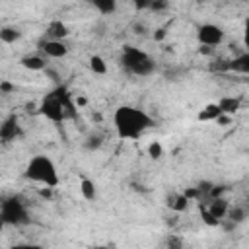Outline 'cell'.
<instances>
[{
  "label": "cell",
  "mask_w": 249,
  "mask_h": 249,
  "mask_svg": "<svg viewBox=\"0 0 249 249\" xmlns=\"http://www.w3.org/2000/svg\"><path fill=\"white\" fill-rule=\"evenodd\" d=\"M200 216H202V222H204L206 226H218V224H220V220L214 218V216L208 212V208H204V206H200Z\"/></svg>",
  "instance_id": "23"
},
{
  "label": "cell",
  "mask_w": 249,
  "mask_h": 249,
  "mask_svg": "<svg viewBox=\"0 0 249 249\" xmlns=\"http://www.w3.org/2000/svg\"><path fill=\"white\" fill-rule=\"evenodd\" d=\"M68 33H70V31H68L66 23H62V21L54 19V21H51V23H49L45 37H47V39H56V41H62L64 37H68Z\"/></svg>",
  "instance_id": "10"
},
{
  "label": "cell",
  "mask_w": 249,
  "mask_h": 249,
  "mask_svg": "<svg viewBox=\"0 0 249 249\" xmlns=\"http://www.w3.org/2000/svg\"><path fill=\"white\" fill-rule=\"evenodd\" d=\"M196 37H198L200 45L216 47V45H220V43L224 41V31H222L218 25H214V23H204V25L198 27Z\"/></svg>",
  "instance_id": "6"
},
{
  "label": "cell",
  "mask_w": 249,
  "mask_h": 249,
  "mask_svg": "<svg viewBox=\"0 0 249 249\" xmlns=\"http://www.w3.org/2000/svg\"><path fill=\"white\" fill-rule=\"evenodd\" d=\"M148 156H150L152 160H160V158L163 156V148H161V144H160V142H152V144L148 146Z\"/></svg>",
  "instance_id": "22"
},
{
  "label": "cell",
  "mask_w": 249,
  "mask_h": 249,
  "mask_svg": "<svg viewBox=\"0 0 249 249\" xmlns=\"http://www.w3.org/2000/svg\"><path fill=\"white\" fill-rule=\"evenodd\" d=\"M89 68H91L93 74H105V72H107V62H105L101 56L93 54V56L89 58Z\"/></svg>",
  "instance_id": "20"
},
{
  "label": "cell",
  "mask_w": 249,
  "mask_h": 249,
  "mask_svg": "<svg viewBox=\"0 0 249 249\" xmlns=\"http://www.w3.org/2000/svg\"><path fill=\"white\" fill-rule=\"evenodd\" d=\"M51 189H53V187H47V189H41V191H39V195H41V196H45V198H51Z\"/></svg>",
  "instance_id": "30"
},
{
  "label": "cell",
  "mask_w": 249,
  "mask_h": 249,
  "mask_svg": "<svg viewBox=\"0 0 249 249\" xmlns=\"http://www.w3.org/2000/svg\"><path fill=\"white\" fill-rule=\"evenodd\" d=\"M187 204H189V198L185 195H169L167 196V206L175 212H183L187 208Z\"/></svg>",
  "instance_id": "17"
},
{
  "label": "cell",
  "mask_w": 249,
  "mask_h": 249,
  "mask_svg": "<svg viewBox=\"0 0 249 249\" xmlns=\"http://www.w3.org/2000/svg\"><path fill=\"white\" fill-rule=\"evenodd\" d=\"M0 218L8 226H23L29 222L27 218V208L19 196H10L2 200L0 204Z\"/></svg>",
  "instance_id": "5"
},
{
  "label": "cell",
  "mask_w": 249,
  "mask_h": 249,
  "mask_svg": "<svg viewBox=\"0 0 249 249\" xmlns=\"http://www.w3.org/2000/svg\"><path fill=\"white\" fill-rule=\"evenodd\" d=\"M228 208H230V206H228V200L222 198V196L210 198V202H208V212H210L214 218H218V220H222V218L226 216Z\"/></svg>",
  "instance_id": "11"
},
{
  "label": "cell",
  "mask_w": 249,
  "mask_h": 249,
  "mask_svg": "<svg viewBox=\"0 0 249 249\" xmlns=\"http://www.w3.org/2000/svg\"><path fill=\"white\" fill-rule=\"evenodd\" d=\"M23 177L29 179V181H35V183H43L47 187H56L58 185V173H56V167L53 163L51 158L47 156H35L29 160L25 171H23Z\"/></svg>",
  "instance_id": "3"
},
{
  "label": "cell",
  "mask_w": 249,
  "mask_h": 249,
  "mask_svg": "<svg viewBox=\"0 0 249 249\" xmlns=\"http://www.w3.org/2000/svg\"><path fill=\"white\" fill-rule=\"evenodd\" d=\"M183 195H185L189 200H191V198H200V193H198V189H196V187H193V189H187Z\"/></svg>",
  "instance_id": "25"
},
{
  "label": "cell",
  "mask_w": 249,
  "mask_h": 249,
  "mask_svg": "<svg viewBox=\"0 0 249 249\" xmlns=\"http://www.w3.org/2000/svg\"><path fill=\"white\" fill-rule=\"evenodd\" d=\"M101 144H103L101 136H97V134H91V136H88V138H86V142H84V148H86V150H97Z\"/></svg>",
  "instance_id": "21"
},
{
  "label": "cell",
  "mask_w": 249,
  "mask_h": 249,
  "mask_svg": "<svg viewBox=\"0 0 249 249\" xmlns=\"http://www.w3.org/2000/svg\"><path fill=\"white\" fill-rule=\"evenodd\" d=\"M228 66H230V70H233V72L247 74V72H249V54H247V53H243V54L235 56L233 60H230V62H228Z\"/></svg>",
  "instance_id": "12"
},
{
  "label": "cell",
  "mask_w": 249,
  "mask_h": 249,
  "mask_svg": "<svg viewBox=\"0 0 249 249\" xmlns=\"http://www.w3.org/2000/svg\"><path fill=\"white\" fill-rule=\"evenodd\" d=\"M37 47H39V51L43 53V54H47V56H51V58H62V56H66V53H68V47L62 43V41H56V39H41L39 43H37Z\"/></svg>",
  "instance_id": "7"
},
{
  "label": "cell",
  "mask_w": 249,
  "mask_h": 249,
  "mask_svg": "<svg viewBox=\"0 0 249 249\" xmlns=\"http://www.w3.org/2000/svg\"><path fill=\"white\" fill-rule=\"evenodd\" d=\"M19 64L27 70H35V72H43L47 68V60L39 54H25L19 58Z\"/></svg>",
  "instance_id": "9"
},
{
  "label": "cell",
  "mask_w": 249,
  "mask_h": 249,
  "mask_svg": "<svg viewBox=\"0 0 249 249\" xmlns=\"http://www.w3.org/2000/svg\"><path fill=\"white\" fill-rule=\"evenodd\" d=\"M243 2H245V0H243Z\"/></svg>",
  "instance_id": "36"
},
{
  "label": "cell",
  "mask_w": 249,
  "mask_h": 249,
  "mask_svg": "<svg viewBox=\"0 0 249 249\" xmlns=\"http://www.w3.org/2000/svg\"><path fill=\"white\" fill-rule=\"evenodd\" d=\"M226 216H228V220H231L233 224H241V222L247 218V212H245L243 206H233V208H228Z\"/></svg>",
  "instance_id": "19"
},
{
  "label": "cell",
  "mask_w": 249,
  "mask_h": 249,
  "mask_svg": "<svg viewBox=\"0 0 249 249\" xmlns=\"http://www.w3.org/2000/svg\"><path fill=\"white\" fill-rule=\"evenodd\" d=\"M19 37H21V31L18 27H14V25L0 27V41L2 43H16Z\"/></svg>",
  "instance_id": "15"
},
{
  "label": "cell",
  "mask_w": 249,
  "mask_h": 249,
  "mask_svg": "<svg viewBox=\"0 0 249 249\" xmlns=\"http://www.w3.org/2000/svg\"><path fill=\"white\" fill-rule=\"evenodd\" d=\"M19 136V124H18V117L10 115L2 124H0V142L8 144L12 140H16Z\"/></svg>",
  "instance_id": "8"
},
{
  "label": "cell",
  "mask_w": 249,
  "mask_h": 249,
  "mask_svg": "<svg viewBox=\"0 0 249 249\" xmlns=\"http://www.w3.org/2000/svg\"><path fill=\"white\" fill-rule=\"evenodd\" d=\"M43 72H45V74H47V76H49V78H51V80H53V82H56V80H58V74H56V72H54V70H51V68H49V66H47V68H45V70H43Z\"/></svg>",
  "instance_id": "28"
},
{
  "label": "cell",
  "mask_w": 249,
  "mask_h": 249,
  "mask_svg": "<svg viewBox=\"0 0 249 249\" xmlns=\"http://www.w3.org/2000/svg\"><path fill=\"white\" fill-rule=\"evenodd\" d=\"M196 2H200V0H196Z\"/></svg>",
  "instance_id": "35"
},
{
  "label": "cell",
  "mask_w": 249,
  "mask_h": 249,
  "mask_svg": "<svg viewBox=\"0 0 249 249\" xmlns=\"http://www.w3.org/2000/svg\"><path fill=\"white\" fill-rule=\"evenodd\" d=\"M121 62L134 76H150L156 68L154 60L144 51H140L136 47H124L123 54H121Z\"/></svg>",
  "instance_id": "4"
},
{
  "label": "cell",
  "mask_w": 249,
  "mask_h": 249,
  "mask_svg": "<svg viewBox=\"0 0 249 249\" xmlns=\"http://www.w3.org/2000/svg\"><path fill=\"white\" fill-rule=\"evenodd\" d=\"M14 89H16V86H14V84H10V82H0V91L10 93V91H14Z\"/></svg>",
  "instance_id": "26"
},
{
  "label": "cell",
  "mask_w": 249,
  "mask_h": 249,
  "mask_svg": "<svg viewBox=\"0 0 249 249\" xmlns=\"http://www.w3.org/2000/svg\"><path fill=\"white\" fill-rule=\"evenodd\" d=\"M78 105H86V97H78V99H76V107H78Z\"/></svg>",
  "instance_id": "33"
},
{
  "label": "cell",
  "mask_w": 249,
  "mask_h": 249,
  "mask_svg": "<svg viewBox=\"0 0 249 249\" xmlns=\"http://www.w3.org/2000/svg\"><path fill=\"white\" fill-rule=\"evenodd\" d=\"M80 191H82V196L86 200H93L97 196V189H95V183L88 177H82L80 179Z\"/></svg>",
  "instance_id": "14"
},
{
  "label": "cell",
  "mask_w": 249,
  "mask_h": 249,
  "mask_svg": "<svg viewBox=\"0 0 249 249\" xmlns=\"http://www.w3.org/2000/svg\"><path fill=\"white\" fill-rule=\"evenodd\" d=\"M2 226H4V220H2V218H0V230H2Z\"/></svg>",
  "instance_id": "34"
},
{
  "label": "cell",
  "mask_w": 249,
  "mask_h": 249,
  "mask_svg": "<svg viewBox=\"0 0 249 249\" xmlns=\"http://www.w3.org/2000/svg\"><path fill=\"white\" fill-rule=\"evenodd\" d=\"M150 2H152V0H132V4H134L138 10H146V8L150 6Z\"/></svg>",
  "instance_id": "27"
},
{
  "label": "cell",
  "mask_w": 249,
  "mask_h": 249,
  "mask_svg": "<svg viewBox=\"0 0 249 249\" xmlns=\"http://www.w3.org/2000/svg\"><path fill=\"white\" fill-rule=\"evenodd\" d=\"M220 113H222V111H220L218 103H210V105H206L202 111H198L196 119H198V121H214Z\"/></svg>",
  "instance_id": "18"
},
{
  "label": "cell",
  "mask_w": 249,
  "mask_h": 249,
  "mask_svg": "<svg viewBox=\"0 0 249 249\" xmlns=\"http://www.w3.org/2000/svg\"><path fill=\"white\" fill-rule=\"evenodd\" d=\"M89 2L103 16H109V14H113L117 10V0H89Z\"/></svg>",
  "instance_id": "16"
},
{
  "label": "cell",
  "mask_w": 249,
  "mask_h": 249,
  "mask_svg": "<svg viewBox=\"0 0 249 249\" xmlns=\"http://www.w3.org/2000/svg\"><path fill=\"white\" fill-rule=\"evenodd\" d=\"M239 105H241L239 97H222V99L218 101L220 111L226 113V115H235L237 109H239Z\"/></svg>",
  "instance_id": "13"
},
{
  "label": "cell",
  "mask_w": 249,
  "mask_h": 249,
  "mask_svg": "<svg viewBox=\"0 0 249 249\" xmlns=\"http://www.w3.org/2000/svg\"><path fill=\"white\" fill-rule=\"evenodd\" d=\"M154 37H156L158 41H161V39L165 37V29H158V33H154Z\"/></svg>",
  "instance_id": "31"
},
{
  "label": "cell",
  "mask_w": 249,
  "mask_h": 249,
  "mask_svg": "<svg viewBox=\"0 0 249 249\" xmlns=\"http://www.w3.org/2000/svg\"><path fill=\"white\" fill-rule=\"evenodd\" d=\"M39 113L60 124L62 121H68V119H76L78 117V111H76V103L72 101L68 89L64 86H58L56 89H53L51 93H47L39 105Z\"/></svg>",
  "instance_id": "1"
},
{
  "label": "cell",
  "mask_w": 249,
  "mask_h": 249,
  "mask_svg": "<svg viewBox=\"0 0 249 249\" xmlns=\"http://www.w3.org/2000/svg\"><path fill=\"white\" fill-rule=\"evenodd\" d=\"M198 51H200L202 54H212V47H208V45H204V47H200Z\"/></svg>",
  "instance_id": "32"
},
{
  "label": "cell",
  "mask_w": 249,
  "mask_h": 249,
  "mask_svg": "<svg viewBox=\"0 0 249 249\" xmlns=\"http://www.w3.org/2000/svg\"><path fill=\"white\" fill-rule=\"evenodd\" d=\"M167 245H171V247H181L183 243H181V239H175V237H169V239H167Z\"/></svg>",
  "instance_id": "29"
},
{
  "label": "cell",
  "mask_w": 249,
  "mask_h": 249,
  "mask_svg": "<svg viewBox=\"0 0 249 249\" xmlns=\"http://www.w3.org/2000/svg\"><path fill=\"white\" fill-rule=\"evenodd\" d=\"M117 134L121 138H138L142 136L150 126H154V119L144 113L142 109L130 107V105H123L115 111L113 117Z\"/></svg>",
  "instance_id": "2"
},
{
  "label": "cell",
  "mask_w": 249,
  "mask_h": 249,
  "mask_svg": "<svg viewBox=\"0 0 249 249\" xmlns=\"http://www.w3.org/2000/svg\"><path fill=\"white\" fill-rule=\"evenodd\" d=\"M167 6H169V2H167V0H152L148 8H150V10H154V12H163Z\"/></svg>",
  "instance_id": "24"
}]
</instances>
